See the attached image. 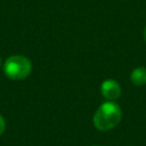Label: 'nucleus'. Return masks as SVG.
<instances>
[{
	"mask_svg": "<svg viewBox=\"0 0 146 146\" xmlns=\"http://www.w3.org/2000/svg\"><path fill=\"white\" fill-rule=\"evenodd\" d=\"M144 39H145V41H146V27H145V30H144Z\"/></svg>",
	"mask_w": 146,
	"mask_h": 146,
	"instance_id": "obj_6",
	"label": "nucleus"
},
{
	"mask_svg": "<svg viewBox=\"0 0 146 146\" xmlns=\"http://www.w3.org/2000/svg\"><path fill=\"white\" fill-rule=\"evenodd\" d=\"M32 71L31 60L22 55H14L6 59L3 64L5 74L13 80H22L30 75Z\"/></svg>",
	"mask_w": 146,
	"mask_h": 146,
	"instance_id": "obj_2",
	"label": "nucleus"
},
{
	"mask_svg": "<svg viewBox=\"0 0 146 146\" xmlns=\"http://www.w3.org/2000/svg\"><path fill=\"white\" fill-rule=\"evenodd\" d=\"M5 129H6V122H5V119L0 115V136L5 132Z\"/></svg>",
	"mask_w": 146,
	"mask_h": 146,
	"instance_id": "obj_5",
	"label": "nucleus"
},
{
	"mask_svg": "<svg viewBox=\"0 0 146 146\" xmlns=\"http://www.w3.org/2000/svg\"><path fill=\"white\" fill-rule=\"evenodd\" d=\"M100 92L104 96V98H106L107 100L113 102V100H115L120 97L121 87L115 80L107 79L100 84Z\"/></svg>",
	"mask_w": 146,
	"mask_h": 146,
	"instance_id": "obj_3",
	"label": "nucleus"
},
{
	"mask_svg": "<svg viewBox=\"0 0 146 146\" xmlns=\"http://www.w3.org/2000/svg\"><path fill=\"white\" fill-rule=\"evenodd\" d=\"M131 82L136 86H144L146 84V67H137L131 72L130 75Z\"/></svg>",
	"mask_w": 146,
	"mask_h": 146,
	"instance_id": "obj_4",
	"label": "nucleus"
},
{
	"mask_svg": "<svg viewBox=\"0 0 146 146\" xmlns=\"http://www.w3.org/2000/svg\"><path fill=\"white\" fill-rule=\"evenodd\" d=\"M122 117L120 106L114 102L103 103L94 114V125L100 131H107L116 127Z\"/></svg>",
	"mask_w": 146,
	"mask_h": 146,
	"instance_id": "obj_1",
	"label": "nucleus"
},
{
	"mask_svg": "<svg viewBox=\"0 0 146 146\" xmlns=\"http://www.w3.org/2000/svg\"><path fill=\"white\" fill-rule=\"evenodd\" d=\"M0 66H1V57H0Z\"/></svg>",
	"mask_w": 146,
	"mask_h": 146,
	"instance_id": "obj_7",
	"label": "nucleus"
},
{
	"mask_svg": "<svg viewBox=\"0 0 146 146\" xmlns=\"http://www.w3.org/2000/svg\"><path fill=\"white\" fill-rule=\"evenodd\" d=\"M96 146H97V145H96Z\"/></svg>",
	"mask_w": 146,
	"mask_h": 146,
	"instance_id": "obj_8",
	"label": "nucleus"
}]
</instances>
